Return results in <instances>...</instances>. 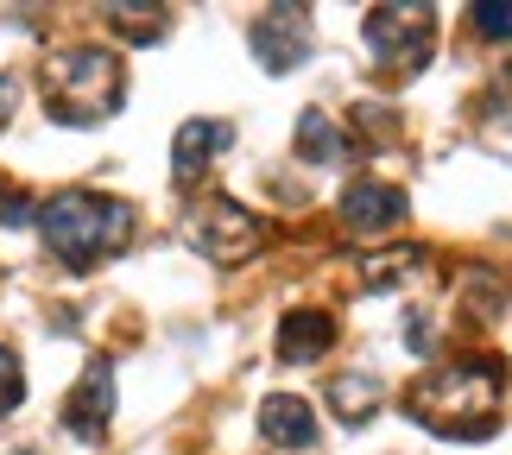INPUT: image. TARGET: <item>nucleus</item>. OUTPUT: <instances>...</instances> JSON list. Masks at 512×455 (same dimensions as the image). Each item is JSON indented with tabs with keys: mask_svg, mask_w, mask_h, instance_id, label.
<instances>
[{
	"mask_svg": "<svg viewBox=\"0 0 512 455\" xmlns=\"http://www.w3.org/2000/svg\"><path fill=\"white\" fill-rule=\"evenodd\" d=\"M298 158L304 165H342L348 158V140H342V127L329 121V114H298Z\"/></svg>",
	"mask_w": 512,
	"mask_h": 455,
	"instance_id": "ddd939ff",
	"label": "nucleus"
},
{
	"mask_svg": "<svg viewBox=\"0 0 512 455\" xmlns=\"http://www.w3.org/2000/svg\"><path fill=\"white\" fill-rule=\"evenodd\" d=\"M342 222L348 234H392L405 222V196L386 184H348L342 190Z\"/></svg>",
	"mask_w": 512,
	"mask_h": 455,
	"instance_id": "6e6552de",
	"label": "nucleus"
},
{
	"mask_svg": "<svg viewBox=\"0 0 512 455\" xmlns=\"http://www.w3.org/2000/svg\"><path fill=\"white\" fill-rule=\"evenodd\" d=\"M367 45L392 76H418L437 51V7H373Z\"/></svg>",
	"mask_w": 512,
	"mask_h": 455,
	"instance_id": "20e7f679",
	"label": "nucleus"
},
{
	"mask_svg": "<svg viewBox=\"0 0 512 455\" xmlns=\"http://www.w3.org/2000/svg\"><path fill=\"white\" fill-rule=\"evenodd\" d=\"M329 405H336L342 424H367L373 411L386 405V386L373 380V373H336V380H329Z\"/></svg>",
	"mask_w": 512,
	"mask_h": 455,
	"instance_id": "f8f14e48",
	"label": "nucleus"
},
{
	"mask_svg": "<svg viewBox=\"0 0 512 455\" xmlns=\"http://www.w3.org/2000/svg\"><path fill=\"white\" fill-rule=\"evenodd\" d=\"M253 57L272 70V76H285V70H298L304 57H310V13L304 7H272L253 19Z\"/></svg>",
	"mask_w": 512,
	"mask_h": 455,
	"instance_id": "423d86ee",
	"label": "nucleus"
},
{
	"mask_svg": "<svg viewBox=\"0 0 512 455\" xmlns=\"http://www.w3.org/2000/svg\"><path fill=\"white\" fill-rule=\"evenodd\" d=\"M121 95H127L121 57L102 45H76L64 57H51V70H45V108L64 127H102L121 108Z\"/></svg>",
	"mask_w": 512,
	"mask_h": 455,
	"instance_id": "7ed1b4c3",
	"label": "nucleus"
},
{
	"mask_svg": "<svg viewBox=\"0 0 512 455\" xmlns=\"http://www.w3.org/2000/svg\"><path fill=\"white\" fill-rule=\"evenodd\" d=\"M19 399H26V380H19V361L7 348H0V411H13Z\"/></svg>",
	"mask_w": 512,
	"mask_h": 455,
	"instance_id": "dca6fc26",
	"label": "nucleus"
},
{
	"mask_svg": "<svg viewBox=\"0 0 512 455\" xmlns=\"http://www.w3.org/2000/svg\"><path fill=\"white\" fill-rule=\"evenodd\" d=\"M13 108H19V76H0V127L13 121Z\"/></svg>",
	"mask_w": 512,
	"mask_h": 455,
	"instance_id": "f3484780",
	"label": "nucleus"
},
{
	"mask_svg": "<svg viewBox=\"0 0 512 455\" xmlns=\"http://www.w3.org/2000/svg\"><path fill=\"white\" fill-rule=\"evenodd\" d=\"M329 342H336V316L323 310H298L279 323V361H317Z\"/></svg>",
	"mask_w": 512,
	"mask_h": 455,
	"instance_id": "9b49d317",
	"label": "nucleus"
},
{
	"mask_svg": "<svg viewBox=\"0 0 512 455\" xmlns=\"http://www.w3.org/2000/svg\"><path fill=\"white\" fill-rule=\"evenodd\" d=\"M475 26H481V38H512V0H481Z\"/></svg>",
	"mask_w": 512,
	"mask_h": 455,
	"instance_id": "2eb2a0df",
	"label": "nucleus"
},
{
	"mask_svg": "<svg viewBox=\"0 0 512 455\" xmlns=\"http://www.w3.org/2000/svg\"><path fill=\"white\" fill-rule=\"evenodd\" d=\"M234 146V127L228 121H184L177 127V140H171V171H177V184H196L203 177V165L215 152H228Z\"/></svg>",
	"mask_w": 512,
	"mask_h": 455,
	"instance_id": "1a4fd4ad",
	"label": "nucleus"
},
{
	"mask_svg": "<svg viewBox=\"0 0 512 455\" xmlns=\"http://www.w3.org/2000/svg\"><path fill=\"white\" fill-rule=\"evenodd\" d=\"M64 424H70V437H83V443L108 437V424H114V367L108 361H89V373L76 380L70 405H64Z\"/></svg>",
	"mask_w": 512,
	"mask_h": 455,
	"instance_id": "0eeeda50",
	"label": "nucleus"
},
{
	"mask_svg": "<svg viewBox=\"0 0 512 455\" xmlns=\"http://www.w3.org/2000/svg\"><path fill=\"white\" fill-rule=\"evenodd\" d=\"M500 386H506V373H500L494 354H468L462 367L424 373V380L405 392V411H411L424 430H437V437L475 443V437H487V430H494Z\"/></svg>",
	"mask_w": 512,
	"mask_h": 455,
	"instance_id": "f257e3e1",
	"label": "nucleus"
},
{
	"mask_svg": "<svg viewBox=\"0 0 512 455\" xmlns=\"http://www.w3.org/2000/svg\"><path fill=\"white\" fill-rule=\"evenodd\" d=\"M260 430H266V443H279L291 455L317 449V418H310V405L298 399V392H272V399L260 405Z\"/></svg>",
	"mask_w": 512,
	"mask_h": 455,
	"instance_id": "9d476101",
	"label": "nucleus"
},
{
	"mask_svg": "<svg viewBox=\"0 0 512 455\" xmlns=\"http://www.w3.org/2000/svg\"><path fill=\"white\" fill-rule=\"evenodd\" d=\"M108 19L127 38H159L165 32V7H108Z\"/></svg>",
	"mask_w": 512,
	"mask_h": 455,
	"instance_id": "4468645a",
	"label": "nucleus"
},
{
	"mask_svg": "<svg viewBox=\"0 0 512 455\" xmlns=\"http://www.w3.org/2000/svg\"><path fill=\"white\" fill-rule=\"evenodd\" d=\"M38 234H45V247L70 272H89V266H102L108 253H121L133 241V209L121 203V196L57 190L51 203L38 209Z\"/></svg>",
	"mask_w": 512,
	"mask_h": 455,
	"instance_id": "f03ea898",
	"label": "nucleus"
},
{
	"mask_svg": "<svg viewBox=\"0 0 512 455\" xmlns=\"http://www.w3.org/2000/svg\"><path fill=\"white\" fill-rule=\"evenodd\" d=\"M184 234H190V247L203 253V260H215V266H234V260H247L253 247H260V222L234 203V196H209V203H196L190 215H184Z\"/></svg>",
	"mask_w": 512,
	"mask_h": 455,
	"instance_id": "39448f33",
	"label": "nucleus"
}]
</instances>
